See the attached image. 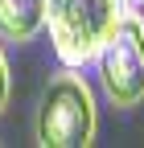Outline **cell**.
I'll return each mask as SVG.
<instances>
[{
	"label": "cell",
	"instance_id": "8992f818",
	"mask_svg": "<svg viewBox=\"0 0 144 148\" xmlns=\"http://www.w3.org/2000/svg\"><path fill=\"white\" fill-rule=\"evenodd\" d=\"M132 16H136V25H140V33H144V0H136V8H128Z\"/></svg>",
	"mask_w": 144,
	"mask_h": 148
},
{
	"label": "cell",
	"instance_id": "277c9868",
	"mask_svg": "<svg viewBox=\"0 0 144 148\" xmlns=\"http://www.w3.org/2000/svg\"><path fill=\"white\" fill-rule=\"evenodd\" d=\"M45 29V0H0V37L33 41Z\"/></svg>",
	"mask_w": 144,
	"mask_h": 148
},
{
	"label": "cell",
	"instance_id": "3957f363",
	"mask_svg": "<svg viewBox=\"0 0 144 148\" xmlns=\"http://www.w3.org/2000/svg\"><path fill=\"white\" fill-rule=\"evenodd\" d=\"M95 62H99L103 95L111 99V107L128 111V107L144 103V33L132 12L111 29V37L103 41Z\"/></svg>",
	"mask_w": 144,
	"mask_h": 148
},
{
	"label": "cell",
	"instance_id": "5b68a950",
	"mask_svg": "<svg viewBox=\"0 0 144 148\" xmlns=\"http://www.w3.org/2000/svg\"><path fill=\"white\" fill-rule=\"evenodd\" d=\"M8 90H12V78H8V58H4V49H0V115H4V107H8Z\"/></svg>",
	"mask_w": 144,
	"mask_h": 148
},
{
	"label": "cell",
	"instance_id": "7a4b0ae2",
	"mask_svg": "<svg viewBox=\"0 0 144 148\" xmlns=\"http://www.w3.org/2000/svg\"><path fill=\"white\" fill-rule=\"evenodd\" d=\"M95 90L74 66L53 74L37 103V144L45 148H86L95 140Z\"/></svg>",
	"mask_w": 144,
	"mask_h": 148
},
{
	"label": "cell",
	"instance_id": "6da1fadb",
	"mask_svg": "<svg viewBox=\"0 0 144 148\" xmlns=\"http://www.w3.org/2000/svg\"><path fill=\"white\" fill-rule=\"evenodd\" d=\"M123 16L128 0H45V29L53 53L74 70L99 58L103 41Z\"/></svg>",
	"mask_w": 144,
	"mask_h": 148
}]
</instances>
